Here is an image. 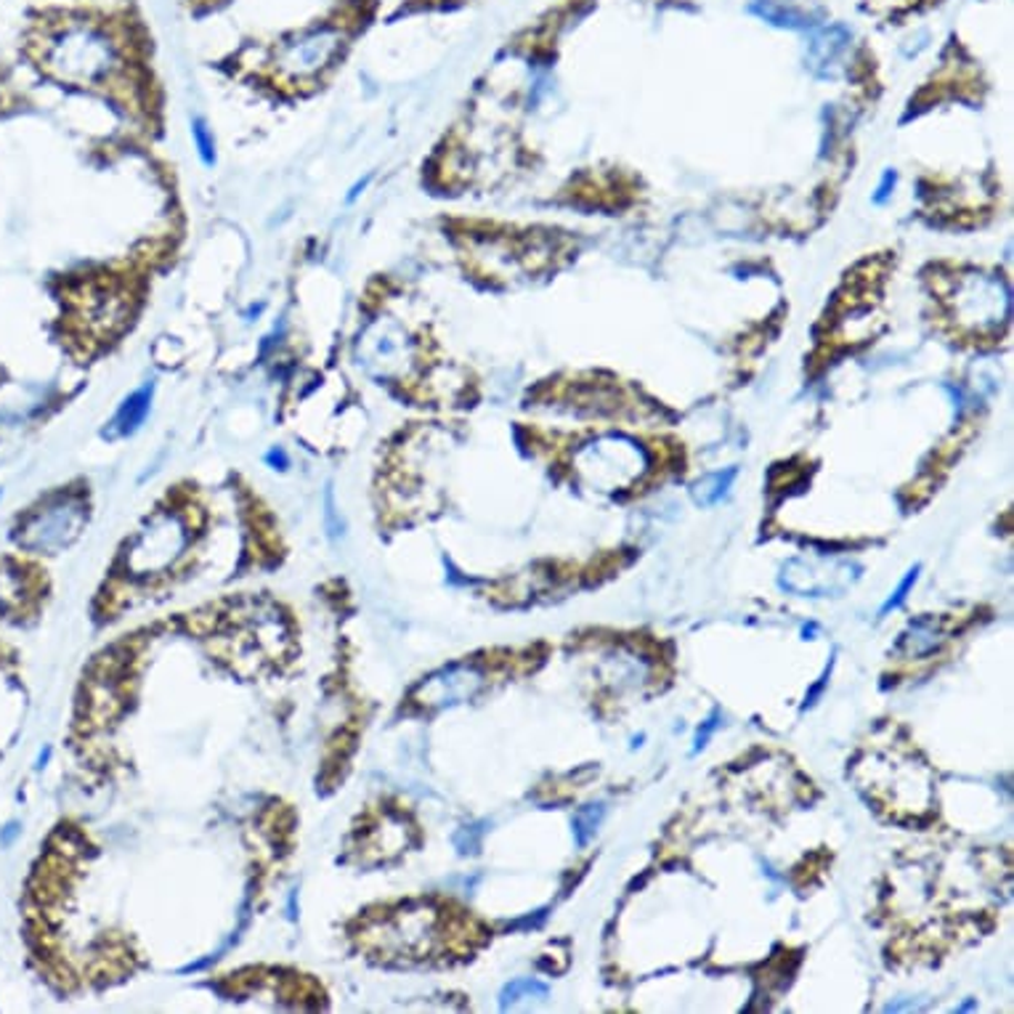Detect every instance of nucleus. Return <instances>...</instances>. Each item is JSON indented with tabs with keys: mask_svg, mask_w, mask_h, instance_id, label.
Here are the masks:
<instances>
[{
	"mask_svg": "<svg viewBox=\"0 0 1014 1014\" xmlns=\"http://www.w3.org/2000/svg\"><path fill=\"white\" fill-rule=\"evenodd\" d=\"M19 598V579L9 569H0V609L13 603Z\"/></svg>",
	"mask_w": 1014,
	"mask_h": 1014,
	"instance_id": "14",
	"label": "nucleus"
},
{
	"mask_svg": "<svg viewBox=\"0 0 1014 1014\" xmlns=\"http://www.w3.org/2000/svg\"><path fill=\"white\" fill-rule=\"evenodd\" d=\"M192 136H195L197 152H199V157H203V163L205 165L216 163V142H213V133L208 131V125H205V120L197 117L195 123H192Z\"/></svg>",
	"mask_w": 1014,
	"mask_h": 1014,
	"instance_id": "12",
	"label": "nucleus"
},
{
	"mask_svg": "<svg viewBox=\"0 0 1014 1014\" xmlns=\"http://www.w3.org/2000/svg\"><path fill=\"white\" fill-rule=\"evenodd\" d=\"M547 993L550 991H547V985L539 983V980H513V983L505 985L503 993H499V1006L507 1010L510 1004L529 1002V999H547Z\"/></svg>",
	"mask_w": 1014,
	"mask_h": 1014,
	"instance_id": "10",
	"label": "nucleus"
},
{
	"mask_svg": "<svg viewBox=\"0 0 1014 1014\" xmlns=\"http://www.w3.org/2000/svg\"><path fill=\"white\" fill-rule=\"evenodd\" d=\"M715 728H717V715L712 717L710 723H706V728H704V731H699V736H696V746H693V749H696V752L702 749V746L706 744V738L712 736V731H715Z\"/></svg>",
	"mask_w": 1014,
	"mask_h": 1014,
	"instance_id": "18",
	"label": "nucleus"
},
{
	"mask_svg": "<svg viewBox=\"0 0 1014 1014\" xmlns=\"http://www.w3.org/2000/svg\"><path fill=\"white\" fill-rule=\"evenodd\" d=\"M189 542L184 520L170 513L146 520V526L136 534L128 547V569L136 577H149V573L165 571L168 566L184 552Z\"/></svg>",
	"mask_w": 1014,
	"mask_h": 1014,
	"instance_id": "3",
	"label": "nucleus"
},
{
	"mask_svg": "<svg viewBox=\"0 0 1014 1014\" xmlns=\"http://www.w3.org/2000/svg\"><path fill=\"white\" fill-rule=\"evenodd\" d=\"M40 62L59 83L99 85L115 72L117 45L99 27L70 24L45 40Z\"/></svg>",
	"mask_w": 1014,
	"mask_h": 1014,
	"instance_id": "1",
	"label": "nucleus"
},
{
	"mask_svg": "<svg viewBox=\"0 0 1014 1014\" xmlns=\"http://www.w3.org/2000/svg\"><path fill=\"white\" fill-rule=\"evenodd\" d=\"M13 433H17V425H11V423H0V452H3V449H9V446H11V438H13Z\"/></svg>",
	"mask_w": 1014,
	"mask_h": 1014,
	"instance_id": "17",
	"label": "nucleus"
},
{
	"mask_svg": "<svg viewBox=\"0 0 1014 1014\" xmlns=\"http://www.w3.org/2000/svg\"><path fill=\"white\" fill-rule=\"evenodd\" d=\"M858 579V566L852 563H807L791 560L784 569L780 584L797 596H839Z\"/></svg>",
	"mask_w": 1014,
	"mask_h": 1014,
	"instance_id": "6",
	"label": "nucleus"
},
{
	"mask_svg": "<svg viewBox=\"0 0 1014 1014\" xmlns=\"http://www.w3.org/2000/svg\"><path fill=\"white\" fill-rule=\"evenodd\" d=\"M731 478H733V473H728V476H715V478H710V482H704L702 486H699V499H702V503H712V499L723 495L725 486L731 484Z\"/></svg>",
	"mask_w": 1014,
	"mask_h": 1014,
	"instance_id": "15",
	"label": "nucleus"
},
{
	"mask_svg": "<svg viewBox=\"0 0 1014 1014\" xmlns=\"http://www.w3.org/2000/svg\"><path fill=\"white\" fill-rule=\"evenodd\" d=\"M356 362L372 377H402L412 362V340L393 319H375L356 340Z\"/></svg>",
	"mask_w": 1014,
	"mask_h": 1014,
	"instance_id": "4",
	"label": "nucleus"
},
{
	"mask_svg": "<svg viewBox=\"0 0 1014 1014\" xmlns=\"http://www.w3.org/2000/svg\"><path fill=\"white\" fill-rule=\"evenodd\" d=\"M917 577H919V566H917V569H911L909 573H906V579L898 584V590L892 592V596L884 600V606H882V609H879V613H882V617H884V613H890L892 609H898L900 603H903L906 596H909V590L913 587V582H917Z\"/></svg>",
	"mask_w": 1014,
	"mask_h": 1014,
	"instance_id": "13",
	"label": "nucleus"
},
{
	"mask_svg": "<svg viewBox=\"0 0 1014 1014\" xmlns=\"http://www.w3.org/2000/svg\"><path fill=\"white\" fill-rule=\"evenodd\" d=\"M266 463L271 465V468H277V470H284L287 465H290V459H287V455L282 449H271L269 455H266Z\"/></svg>",
	"mask_w": 1014,
	"mask_h": 1014,
	"instance_id": "16",
	"label": "nucleus"
},
{
	"mask_svg": "<svg viewBox=\"0 0 1014 1014\" xmlns=\"http://www.w3.org/2000/svg\"><path fill=\"white\" fill-rule=\"evenodd\" d=\"M85 524V505L77 497H56L24 520L17 542L30 552H56L75 542Z\"/></svg>",
	"mask_w": 1014,
	"mask_h": 1014,
	"instance_id": "2",
	"label": "nucleus"
},
{
	"mask_svg": "<svg viewBox=\"0 0 1014 1014\" xmlns=\"http://www.w3.org/2000/svg\"><path fill=\"white\" fill-rule=\"evenodd\" d=\"M343 30L340 27H317V30L303 32L292 38L277 53V66L287 77H313L324 70L332 59L343 49Z\"/></svg>",
	"mask_w": 1014,
	"mask_h": 1014,
	"instance_id": "5",
	"label": "nucleus"
},
{
	"mask_svg": "<svg viewBox=\"0 0 1014 1014\" xmlns=\"http://www.w3.org/2000/svg\"><path fill=\"white\" fill-rule=\"evenodd\" d=\"M603 816H606V805L603 803L587 805V807H582V810L577 813V818H573V834H577V842L579 845L590 842V837L598 831V826H600V820H603Z\"/></svg>",
	"mask_w": 1014,
	"mask_h": 1014,
	"instance_id": "11",
	"label": "nucleus"
},
{
	"mask_svg": "<svg viewBox=\"0 0 1014 1014\" xmlns=\"http://www.w3.org/2000/svg\"><path fill=\"white\" fill-rule=\"evenodd\" d=\"M943 645V632L935 619H919L909 627L903 638L898 643V653H903L906 659H924L930 653H935Z\"/></svg>",
	"mask_w": 1014,
	"mask_h": 1014,
	"instance_id": "9",
	"label": "nucleus"
},
{
	"mask_svg": "<svg viewBox=\"0 0 1014 1014\" xmlns=\"http://www.w3.org/2000/svg\"><path fill=\"white\" fill-rule=\"evenodd\" d=\"M152 396H155V389L149 385H142L138 391H133L123 404H120L115 420H112V436H131L144 425L146 415L152 410Z\"/></svg>",
	"mask_w": 1014,
	"mask_h": 1014,
	"instance_id": "8",
	"label": "nucleus"
},
{
	"mask_svg": "<svg viewBox=\"0 0 1014 1014\" xmlns=\"http://www.w3.org/2000/svg\"><path fill=\"white\" fill-rule=\"evenodd\" d=\"M478 689H482V675L473 666H449V670L425 680L417 689V699L420 704L446 706L468 702Z\"/></svg>",
	"mask_w": 1014,
	"mask_h": 1014,
	"instance_id": "7",
	"label": "nucleus"
}]
</instances>
